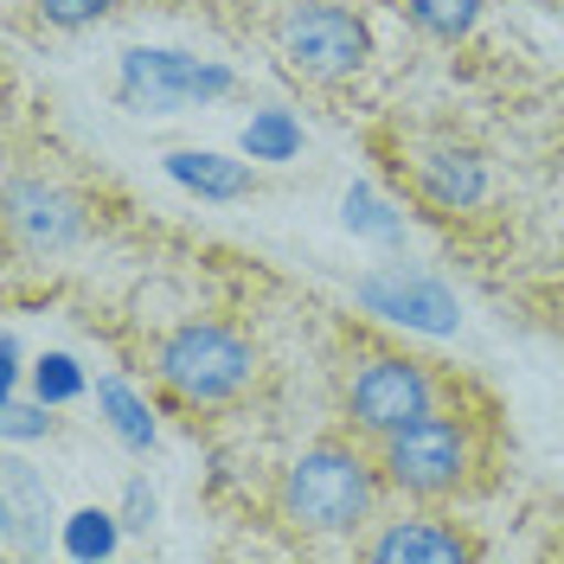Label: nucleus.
Here are the masks:
<instances>
[{
	"label": "nucleus",
	"instance_id": "nucleus-1",
	"mask_svg": "<svg viewBox=\"0 0 564 564\" xmlns=\"http://www.w3.org/2000/svg\"><path fill=\"white\" fill-rule=\"evenodd\" d=\"M386 468L366 436H321L270 488V513L295 539H359L386 507Z\"/></svg>",
	"mask_w": 564,
	"mask_h": 564
},
{
	"label": "nucleus",
	"instance_id": "nucleus-21",
	"mask_svg": "<svg viewBox=\"0 0 564 564\" xmlns=\"http://www.w3.org/2000/svg\"><path fill=\"white\" fill-rule=\"evenodd\" d=\"M154 513H161V500H154V488L135 475V481L122 488V527H129V532H148V527H154Z\"/></svg>",
	"mask_w": 564,
	"mask_h": 564
},
{
	"label": "nucleus",
	"instance_id": "nucleus-11",
	"mask_svg": "<svg viewBox=\"0 0 564 564\" xmlns=\"http://www.w3.org/2000/svg\"><path fill=\"white\" fill-rule=\"evenodd\" d=\"M167 180L186 186L193 199H206V206H238L257 193V167L245 161H231V154H218V148H174L167 154Z\"/></svg>",
	"mask_w": 564,
	"mask_h": 564
},
{
	"label": "nucleus",
	"instance_id": "nucleus-20",
	"mask_svg": "<svg viewBox=\"0 0 564 564\" xmlns=\"http://www.w3.org/2000/svg\"><path fill=\"white\" fill-rule=\"evenodd\" d=\"M39 26H52V33H84V26H97L116 13V0H33Z\"/></svg>",
	"mask_w": 564,
	"mask_h": 564
},
{
	"label": "nucleus",
	"instance_id": "nucleus-8",
	"mask_svg": "<svg viewBox=\"0 0 564 564\" xmlns=\"http://www.w3.org/2000/svg\"><path fill=\"white\" fill-rule=\"evenodd\" d=\"M352 552L366 564H475L488 558V545L475 539V532L462 527L456 513H443V507H404V513H379L372 527L352 539Z\"/></svg>",
	"mask_w": 564,
	"mask_h": 564
},
{
	"label": "nucleus",
	"instance_id": "nucleus-2",
	"mask_svg": "<svg viewBox=\"0 0 564 564\" xmlns=\"http://www.w3.org/2000/svg\"><path fill=\"white\" fill-rule=\"evenodd\" d=\"M379 449V468H386V488L398 500H417V507H449L462 494H481L488 488V468L494 462V404H462V379L449 391L443 411H430L423 423L398 430Z\"/></svg>",
	"mask_w": 564,
	"mask_h": 564
},
{
	"label": "nucleus",
	"instance_id": "nucleus-9",
	"mask_svg": "<svg viewBox=\"0 0 564 564\" xmlns=\"http://www.w3.org/2000/svg\"><path fill=\"white\" fill-rule=\"evenodd\" d=\"M90 231V206L52 174H13L7 180V245L26 257H58V250L84 245Z\"/></svg>",
	"mask_w": 564,
	"mask_h": 564
},
{
	"label": "nucleus",
	"instance_id": "nucleus-10",
	"mask_svg": "<svg viewBox=\"0 0 564 564\" xmlns=\"http://www.w3.org/2000/svg\"><path fill=\"white\" fill-rule=\"evenodd\" d=\"M352 302L366 315L391 321V327H417V334H456V321H462L456 295L430 276V270H411V263L366 270V276L352 282Z\"/></svg>",
	"mask_w": 564,
	"mask_h": 564
},
{
	"label": "nucleus",
	"instance_id": "nucleus-19",
	"mask_svg": "<svg viewBox=\"0 0 564 564\" xmlns=\"http://www.w3.org/2000/svg\"><path fill=\"white\" fill-rule=\"evenodd\" d=\"M58 404H45V398H0V436L7 443H39V436H58V417H52Z\"/></svg>",
	"mask_w": 564,
	"mask_h": 564
},
{
	"label": "nucleus",
	"instance_id": "nucleus-12",
	"mask_svg": "<svg viewBox=\"0 0 564 564\" xmlns=\"http://www.w3.org/2000/svg\"><path fill=\"white\" fill-rule=\"evenodd\" d=\"M97 417H104L109 436H116L122 449H135V456H148V449L161 443L154 404H148V398H141L129 379H97Z\"/></svg>",
	"mask_w": 564,
	"mask_h": 564
},
{
	"label": "nucleus",
	"instance_id": "nucleus-4",
	"mask_svg": "<svg viewBox=\"0 0 564 564\" xmlns=\"http://www.w3.org/2000/svg\"><path fill=\"white\" fill-rule=\"evenodd\" d=\"M263 379V352L231 321H180L154 340V386L180 411H231Z\"/></svg>",
	"mask_w": 564,
	"mask_h": 564
},
{
	"label": "nucleus",
	"instance_id": "nucleus-6",
	"mask_svg": "<svg viewBox=\"0 0 564 564\" xmlns=\"http://www.w3.org/2000/svg\"><path fill=\"white\" fill-rule=\"evenodd\" d=\"M238 90V70L218 58L167 52V45H129L116 65V104L135 116H180V109H206Z\"/></svg>",
	"mask_w": 564,
	"mask_h": 564
},
{
	"label": "nucleus",
	"instance_id": "nucleus-3",
	"mask_svg": "<svg viewBox=\"0 0 564 564\" xmlns=\"http://www.w3.org/2000/svg\"><path fill=\"white\" fill-rule=\"evenodd\" d=\"M449 391H456V379L443 366H430L404 347H379V340H352V352L334 366L340 423L366 443H386L398 430L423 423L430 411H443Z\"/></svg>",
	"mask_w": 564,
	"mask_h": 564
},
{
	"label": "nucleus",
	"instance_id": "nucleus-14",
	"mask_svg": "<svg viewBox=\"0 0 564 564\" xmlns=\"http://www.w3.org/2000/svg\"><path fill=\"white\" fill-rule=\"evenodd\" d=\"M340 218H347L352 238H372V245H404V206L398 199H386L372 180H359V186H347V199H340Z\"/></svg>",
	"mask_w": 564,
	"mask_h": 564
},
{
	"label": "nucleus",
	"instance_id": "nucleus-18",
	"mask_svg": "<svg viewBox=\"0 0 564 564\" xmlns=\"http://www.w3.org/2000/svg\"><path fill=\"white\" fill-rule=\"evenodd\" d=\"M84 391H90V379H84V366L70 352H39L33 359V398H45V404H77Z\"/></svg>",
	"mask_w": 564,
	"mask_h": 564
},
{
	"label": "nucleus",
	"instance_id": "nucleus-16",
	"mask_svg": "<svg viewBox=\"0 0 564 564\" xmlns=\"http://www.w3.org/2000/svg\"><path fill=\"white\" fill-rule=\"evenodd\" d=\"M238 148H245L250 161H295L302 154V122L289 116V109H250L245 135H238Z\"/></svg>",
	"mask_w": 564,
	"mask_h": 564
},
{
	"label": "nucleus",
	"instance_id": "nucleus-7",
	"mask_svg": "<svg viewBox=\"0 0 564 564\" xmlns=\"http://www.w3.org/2000/svg\"><path fill=\"white\" fill-rule=\"evenodd\" d=\"M398 186L411 193V206L423 218H462V212L488 206V161L481 148H468L456 135H404L398 161H391Z\"/></svg>",
	"mask_w": 564,
	"mask_h": 564
},
{
	"label": "nucleus",
	"instance_id": "nucleus-17",
	"mask_svg": "<svg viewBox=\"0 0 564 564\" xmlns=\"http://www.w3.org/2000/svg\"><path fill=\"white\" fill-rule=\"evenodd\" d=\"M58 527H65V558H109L122 545V513L109 507H77Z\"/></svg>",
	"mask_w": 564,
	"mask_h": 564
},
{
	"label": "nucleus",
	"instance_id": "nucleus-13",
	"mask_svg": "<svg viewBox=\"0 0 564 564\" xmlns=\"http://www.w3.org/2000/svg\"><path fill=\"white\" fill-rule=\"evenodd\" d=\"M26 520H52V494L33 481V468L20 456H7V475H0V532L7 545H26Z\"/></svg>",
	"mask_w": 564,
	"mask_h": 564
},
{
	"label": "nucleus",
	"instance_id": "nucleus-5",
	"mask_svg": "<svg viewBox=\"0 0 564 564\" xmlns=\"http://www.w3.org/2000/svg\"><path fill=\"white\" fill-rule=\"evenodd\" d=\"M270 39H276L282 65L302 84H315V90L352 84L366 70V58H372V26L340 0H289L270 20Z\"/></svg>",
	"mask_w": 564,
	"mask_h": 564
},
{
	"label": "nucleus",
	"instance_id": "nucleus-22",
	"mask_svg": "<svg viewBox=\"0 0 564 564\" xmlns=\"http://www.w3.org/2000/svg\"><path fill=\"white\" fill-rule=\"evenodd\" d=\"M20 379H26V347H20V334L7 327V334H0V398H13Z\"/></svg>",
	"mask_w": 564,
	"mask_h": 564
},
{
	"label": "nucleus",
	"instance_id": "nucleus-15",
	"mask_svg": "<svg viewBox=\"0 0 564 564\" xmlns=\"http://www.w3.org/2000/svg\"><path fill=\"white\" fill-rule=\"evenodd\" d=\"M398 7H404V20H411L423 39H436V45H462V39L481 26V13H488V0H398Z\"/></svg>",
	"mask_w": 564,
	"mask_h": 564
}]
</instances>
